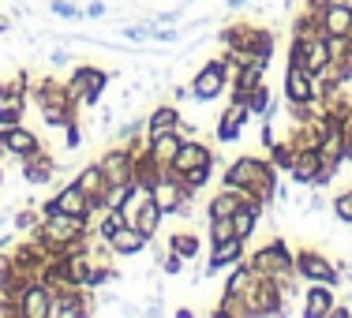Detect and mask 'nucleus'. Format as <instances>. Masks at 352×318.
<instances>
[{"mask_svg": "<svg viewBox=\"0 0 352 318\" xmlns=\"http://www.w3.org/2000/svg\"><path fill=\"white\" fill-rule=\"evenodd\" d=\"M221 183L225 188H244V191H255L258 203L270 210L278 203V165L270 157H258V154H240L236 161H229L221 169Z\"/></svg>", "mask_w": 352, "mask_h": 318, "instance_id": "1", "label": "nucleus"}, {"mask_svg": "<svg viewBox=\"0 0 352 318\" xmlns=\"http://www.w3.org/2000/svg\"><path fill=\"white\" fill-rule=\"evenodd\" d=\"M225 49V60L236 68V64H251V60H270L274 49H278V34L270 27H258V23H232L217 34Z\"/></svg>", "mask_w": 352, "mask_h": 318, "instance_id": "2", "label": "nucleus"}, {"mask_svg": "<svg viewBox=\"0 0 352 318\" xmlns=\"http://www.w3.org/2000/svg\"><path fill=\"white\" fill-rule=\"evenodd\" d=\"M30 98H34L41 120H45V128L53 131H64L72 120H79V102L68 94V87L64 82H56L53 75H41V79L30 82Z\"/></svg>", "mask_w": 352, "mask_h": 318, "instance_id": "3", "label": "nucleus"}, {"mask_svg": "<svg viewBox=\"0 0 352 318\" xmlns=\"http://www.w3.org/2000/svg\"><path fill=\"white\" fill-rule=\"evenodd\" d=\"M248 266L255 273H263V277H296V251H292L289 244H285L281 236H274V240H266L263 247H255L248 255Z\"/></svg>", "mask_w": 352, "mask_h": 318, "instance_id": "4", "label": "nucleus"}, {"mask_svg": "<svg viewBox=\"0 0 352 318\" xmlns=\"http://www.w3.org/2000/svg\"><path fill=\"white\" fill-rule=\"evenodd\" d=\"M229 79H232V64L225 60V53L214 56V60H206L203 68L195 71V79L188 82V87H191V102H199V105L217 102L221 94H229Z\"/></svg>", "mask_w": 352, "mask_h": 318, "instance_id": "5", "label": "nucleus"}, {"mask_svg": "<svg viewBox=\"0 0 352 318\" xmlns=\"http://www.w3.org/2000/svg\"><path fill=\"white\" fill-rule=\"evenodd\" d=\"M34 82L30 71H15L8 82H0V128H12L27 113V90Z\"/></svg>", "mask_w": 352, "mask_h": 318, "instance_id": "6", "label": "nucleus"}, {"mask_svg": "<svg viewBox=\"0 0 352 318\" xmlns=\"http://www.w3.org/2000/svg\"><path fill=\"white\" fill-rule=\"evenodd\" d=\"M109 79H113V75H109L105 68H94V64H79L64 87H68V94H72L79 105L94 109L98 102H102V90L109 87Z\"/></svg>", "mask_w": 352, "mask_h": 318, "instance_id": "7", "label": "nucleus"}, {"mask_svg": "<svg viewBox=\"0 0 352 318\" xmlns=\"http://www.w3.org/2000/svg\"><path fill=\"white\" fill-rule=\"evenodd\" d=\"M296 277L307 281V284H333V288L345 281L341 270H338V262L326 258L322 251H315V247H300L296 251Z\"/></svg>", "mask_w": 352, "mask_h": 318, "instance_id": "8", "label": "nucleus"}, {"mask_svg": "<svg viewBox=\"0 0 352 318\" xmlns=\"http://www.w3.org/2000/svg\"><path fill=\"white\" fill-rule=\"evenodd\" d=\"M53 214H75V217H94V203H90V195L79 188L75 180L60 183V188L53 191V195L41 203V217H53Z\"/></svg>", "mask_w": 352, "mask_h": 318, "instance_id": "9", "label": "nucleus"}, {"mask_svg": "<svg viewBox=\"0 0 352 318\" xmlns=\"http://www.w3.org/2000/svg\"><path fill=\"white\" fill-rule=\"evenodd\" d=\"M98 165H102L109 183H135V146H128V142H113V146L98 157Z\"/></svg>", "mask_w": 352, "mask_h": 318, "instance_id": "10", "label": "nucleus"}, {"mask_svg": "<svg viewBox=\"0 0 352 318\" xmlns=\"http://www.w3.org/2000/svg\"><path fill=\"white\" fill-rule=\"evenodd\" d=\"M240 258H248V240H240V236H229V240H217V244H210V255H206L203 281H210L214 273L229 270L232 262H240Z\"/></svg>", "mask_w": 352, "mask_h": 318, "instance_id": "11", "label": "nucleus"}, {"mask_svg": "<svg viewBox=\"0 0 352 318\" xmlns=\"http://www.w3.org/2000/svg\"><path fill=\"white\" fill-rule=\"evenodd\" d=\"M195 165H217V150H210L199 135H188L180 142V150H176V157H173V165L165 172H188V169H195Z\"/></svg>", "mask_w": 352, "mask_h": 318, "instance_id": "12", "label": "nucleus"}, {"mask_svg": "<svg viewBox=\"0 0 352 318\" xmlns=\"http://www.w3.org/2000/svg\"><path fill=\"white\" fill-rule=\"evenodd\" d=\"M0 139H4V146H8V154H12V161H23V157H30V154H38V150H41L38 131H30L27 124L0 128Z\"/></svg>", "mask_w": 352, "mask_h": 318, "instance_id": "13", "label": "nucleus"}, {"mask_svg": "<svg viewBox=\"0 0 352 318\" xmlns=\"http://www.w3.org/2000/svg\"><path fill=\"white\" fill-rule=\"evenodd\" d=\"M19 169H23V180L27 183H34V188H41V183H49L60 172V161H56L53 154H49L45 146L38 150V154H30V157H23L19 161Z\"/></svg>", "mask_w": 352, "mask_h": 318, "instance_id": "14", "label": "nucleus"}, {"mask_svg": "<svg viewBox=\"0 0 352 318\" xmlns=\"http://www.w3.org/2000/svg\"><path fill=\"white\" fill-rule=\"evenodd\" d=\"M184 139H188V135L180 131V124H176V128H165V131H150V135H146V150H150L154 161H162L165 169H169Z\"/></svg>", "mask_w": 352, "mask_h": 318, "instance_id": "15", "label": "nucleus"}, {"mask_svg": "<svg viewBox=\"0 0 352 318\" xmlns=\"http://www.w3.org/2000/svg\"><path fill=\"white\" fill-rule=\"evenodd\" d=\"M19 315L23 318H49V304H53V288L41 281H30L27 288L19 292Z\"/></svg>", "mask_w": 352, "mask_h": 318, "instance_id": "16", "label": "nucleus"}, {"mask_svg": "<svg viewBox=\"0 0 352 318\" xmlns=\"http://www.w3.org/2000/svg\"><path fill=\"white\" fill-rule=\"evenodd\" d=\"M333 304H338V288H333V284H307L300 315L304 318H330Z\"/></svg>", "mask_w": 352, "mask_h": 318, "instance_id": "17", "label": "nucleus"}, {"mask_svg": "<svg viewBox=\"0 0 352 318\" xmlns=\"http://www.w3.org/2000/svg\"><path fill=\"white\" fill-rule=\"evenodd\" d=\"M281 94H285V102H311L315 98V75H307L300 64H285Z\"/></svg>", "mask_w": 352, "mask_h": 318, "instance_id": "18", "label": "nucleus"}, {"mask_svg": "<svg viewBox=\"0 0 352 318\" xmlns=\"http://www.w3.org/2000/svg\"><path fill=\"white\" fill-rule=\"evenodd\" d=\"M251 120L248 105H229L221 116H217V128H214V139L221 142V146H232L240 135H244V124Z\"/></svg>", "mask_w": 352, "mask_h": 318, "instance_id": "19", "label": "nucleus"}, {"mask_svg": "<svg viewBox=\"0 0 352 318\" xmlns=\"http://www.w3.org/2000/svg\"><path fill=\"white\" fill-rule=\"evenodd\" d=\"M318 169H322V154H318V146L296 150V161H292V169H289V183H296V188H311Z\"/></svg>", "mask_w": 352, "mask_h": 318, "instance_id": "20", "label": "nucleus"}, {"mask_svg": "<svg viewBox=\"0 0 352 318\" xmlns=\"http://www.w3.org/2000/svg\"><path fill=\"white\" fill-rule=\"evenodd\" d=\"M154 240L146 236V232H139L135 225H120V229L109 236V247H113V255H124V258H131V255H142Z\"/></svg>", "mask_w": 352, "mask_h": 318, "instance_id": "21", "label": "nucleus"}, {"mask_svg": "<svg viewBox=\"0 0 352 318\" xmlns=\"http://www.w3.org/2000/svg\"><path fill=\"white\" fill-rule=\"evenodd\" d=\"M300 68L307 75H326L330 71V53H326V34L304 38V56H300Z\"/></svg>", "mask_w": 352, "mask_h": 318, "instance_id": "22", "label": "nucleus"}, {"mask_svg": "<svg viewBox=\"0 0 352 318\" xmlns=\"http://www.w3.org/2000/svg\"><path fill=\"white\" fill-rule=\"evenodd\" d=\"M75 183H79V188L90 195V203H94V217H98V203H102V195H105V188H109L102 165H98V161H87L79 172H75Z\"/></svg>", "mask_w": 352, "mask_h": 318, "instance_id": "23", "label": "nucleus"}, {"mask_svg": "<svg viewBox=\"0 0 352 318\" xmlns=\"http://www.w3.org/2000/svg\"><path fill=\"white\" fill-rule=\"evenodd\" d=\"M318 23H322V34H349L352 30V4L341 0V4L318 8Z\"/></svg>", "mask_w": 352, "mask_h": 318, "instance_id": "24", "label": "nucleus"}, {"mask_svg": "<svg viewBox=\"0 0 352 318\" xmlns=\"http://www.w3.org/2000/svg\"><path fill=\"white\" fill-rule=\"evenodd\" d=\"M165 251H176L180 258H188V262H195L199 255H203V236L191 229H180V232H169L165 236Z\"/></svg>", "mask_w": 352, "mask_h": 318, "instance_id": "25", "label": "nucleus"}, {"mask_svg": "<svg viewBox=\"0 0 352 318\" xmlns=\"http://www.w3.org/2000/svg\"><path fill=\"white\" fill-rule=\"evenodd\" d=\"M184 116H180V105L176 102H162V105H154L146 113V135L150 131H165V128H176Z\"/></svg>", "mask_w": 352, "mask_h": 318, "instance_id": "26", "label": "nucleus"}, {"mask_svg": "<svg viewBox=\"0 0 352 318\" xmlns=\"http://www.w3.org/2000/svg\"><path fill=\"white\" fill-rule=\"evenodd\" d=\"M150 203V188L146 183H128V191H124V203H120V214H124V221L128 225H135V217H139V210Z\"/></svg>", "mask_w": 352, "mask_h": 318, "instance_id": "27", "label": "nucleus"}, {"mask_svg": "<svg viewBox=\"0 0 352 318\" xmlns=\"http://www.w3.org/2000/svg\"><path fill=\"white\" fill-rule=\"evenodd\" d=\"M162 177H165V165H162V161H154L146 146L135 150V180H139V183H146V188H154V183L162 180Z\"/></svg>", "mask_w": 352, "mask_h": 318, "instance_id": "28", "label": "nucleus"}, {"mask_svg": "<svg viewBox=\"0 0 352 318\" xmlns=\"http://www.w3.org/2000/svg\"><path fill=\"white\" fill-rule=\"evenodd\" d=\"M214 169H217V165H195V169H188V172H176V180H180V188L188 191V195H199V191L214 180ZM169 177H173V172H169Z\"/></svg>", "mask_w": 352, "mask_h": 318, "instance_id": "29", "label": "nucleus"}, {"mask_svg": "<svg viewBox=\"0 0 352 318\" xmlns=\"http://www.w3.org/2000/svg\"><path fill=\"white\" fill-rule=\"evenodd\" d=\"M318 154H322L326 165H333V169H341V161H345V135L338 131H330L326 139H318Z\"/></svg>", "mask_w": 352, "mask_h": 318, "instance_id": "30", "label": "nucleus"}, {"mask_svg": "<svg viewBox=\"0 0 352 318\" xmlns=\"http://www.w3.org/2000/svg\"><path fill=\"white\" fill-rule=\"evenodd\" d=\"M162 221H165L162 206H157L154 198H150V203H146V206H142V210H139V217H135V229H139V232H146V236L154 240L157 232H162Z\"/></svg>", "mask_w": 352, "mask_h": 318, "instance_id": "31", "label": "nucleus"}, {"mask_svg": "<svg viewBox=\"0 0 352 318\" xmlns=\"http://www.w3.org/2000/svg\"><path fill=\"white\" fill-rule=\"evenodd\" d=\"M266 157L278 165V172H289L292 161H296V146L289 142V135H285V139H274L270 146H266Z\"/></svg>", "mask_w": 352, "mask_h": 318, "instance_id": "32", "label": "nucleus"}, {"mask_svg": "<svg viewBox=\"0 0 352 318\" xmlns=\"http://www.w3.org/2000/svg\"><path fill=\"white\" fill-rule=\"evenodd\" d=\"M315 34H322V23H318V12H315V8L304 4V12L292 19V38H315Z\"/></svg>", "mask_w": 352, "mask_h": 318, "instance_id": "33", "label": "nucleus"}, {"mask_svg": "<svg viewBox=\"0 0 352 318\" xmlns=\"http://www.w3.org/2000/svg\"><path fill=\"white\" fill-rule=\"evenodd\" d=\"M150 41H154V45H180L184 30L180 27L173 30V23H154L150 19Z\"/></svg>", "mask_w": 352, "mask_h": 318, "instance_id": "34", "label": "nucleus"}, {"mask_svg": "<svg viewBox=\"0 0 352 318\" xmlns=\"http://www.w3.org/2000/svg\"><path fill=\"white\" fill-rule=\"evenodd\" d=\"M38 225H41V210H34V206H27V210L15 206V210H12V229L15 232H34Z\"/></svg>", "mask_w": 352, "mask_h": 318, "instance_id": "35", "label": "nucleus"}, {"mask_svg": "<svg viewBox=\"0 0 352 318\" xmlns=\"http://www.w3.org/2000/svg\"><path fill=\"white\" fill-rule=\"evenodd\" d=\"M270 102H274V94H270V87H266V79H263V82H258V87L248 94V113H251V116H263L266 109H270Z\"/></svg>", "mask_w": 352, "mask_h": 318, "instance_id": "36", "label": "nucleus"}, {"mask_svg": "<svg viewBox=\"0 0 352 318\" xmlns=\"http://www.w3.org/2000/svg\"><path fill=\"white\" fill-rule=\"evenodd\" d=\"M120 225H128V221H124V214H120V210H102V214H98V225H94V232H98L102 240H109L116 229H120Z\"/></svg>", "mask_w": 352, "mask_h": 318, "instance_id": "37", "label": "nucleus"}, {"mask_svg": "<svg viewBox=\"0 0 352 318\" xmlns=\"http://www.w3.org/2000/svg\"><path fill=\"white\" fill-rule=\"evenodd\" d=\"M330 210H333V217H338L341 225H352V188H345V191H338V195H333Z\"/></svg>", "mask_w": 352, "mask_h": 318, "instance_id": "38", "label": "nucleus"}, {"mask_svg": "<svg viewBox=\"0 0 352 318\" xmlns=\"http://www.w3.org/2000/svg\"><path fill=\"white\" fill-rule=\"evenodd\" d=\"M116 34L128 41V45H146L150 41V19L146 23H128V27H120Z\"/></svg>", "mask_w": 352, "mask_h": 318, "instance_id": "39", "label": "nucleus"}, {"mask_svg": "<svg viewBox=\"0 0 352 318\" xmlns=\"http://www.w3.org/2000/svg\"><path fill=\"white\" fill-rule=\"evenodd\" d=\"M184 266H188V258H180L176 251H165V255H162V262H157V270H162L165 277H180V273H184Z\"/></svg>", "mask_w": 352, "mask_h": 318, "instance_id": "40", "label": "nucleus"}, {"mask_svg": "<svg viewBox=\"0 0 352 318\" xmlns=\"http://www.w3.org/2000/svg\"><path fill=\"white\" fill-rule=\"evenodd\" d=\"M49 12L60 15V19H72V23H79V19H82V8H79V4H72V0H49Z\"/></svg>", "mask_w": 352, "mask_h": 318, "instance_id": "41", "label": "nucleus"}, {"mask_svg": "<svg viewBox=\"0 0 352 318\" xmlns=\"http://www.w3.org/2000/svg\"><path fill=\"white\" fill-rule=\"evenodd\" d=\"M206 225H210V244L232 236V221H229V217H214V221H206Z\"/></svg>", "mask_w": 352, "mask_h": 318, "instance_id": "42", "label": "nucleus"}, {"mask_svg": "<svg viewBox=\"0 0 352 318\" xmlns=\"http://www.w3.org/2000/svg\"><path fill=\"white\" fill-rule=\"evenodd\" d=\"M102 15H109L105 0H87V4H82V19H102Z\"/></svg>", "mask_w": 352, "mask_h": 318, "instance_id": "43", "label": "nucleus"}, {"mask_svg": "<svg viewBox=\"0 0 352 318\" xmlns=\"http://www.w3.org/2000/svg\"><path fill=\"white\" fill-rule=\"evenodd\" d=\"M322 206H326L322 188H311V195H307V210H304V214H322Z\"/></svg>", "mask_w": 352, "mask_h": 318, "instance_id": "44", "label": "nucleus"}, {"mask_svg": "<svg viewBox=\"0 0 352 318\" xmlns=\"http://www.w3.org/2000/svg\"><path fill=\"white\" fill-rule=\"evenodd\" d=\"M68 64H72L68 49H53V53H49V68H68Z\"/></svg>", "mask_w": 352, "mask_h": 318, "instance_id": "45", "label": "nucleus"}, {"mask_svg": "<svg viewBox=\"0 0 352 318\" xmlns=\"http://www.w3.org/2000/svg\"><path fill=\"white\" fill-rule=\"evenodd\" d=\"M188 98H191V87H180V82H173V87H169V102L180 105V102H188Z\"/></svg>", "mask_w": 352, "mask_h": 318, "instance_id": "46", "label": "nucleus"}, {"mask_svg": "<svg viewBox=\"0 0 352 318\" xmlns=\"http://www.w3.org/2000/svg\"><path fill=\"white\" fill-rule=\"evenodd\" d=\"M154 23H180V8H176V12H157Z\"/></svg>", "mask_w": 352, "mask_h": 318, "instance_id": "47", "label": "nucleus"}, {"mask_svg": "<svg viewBox=\"0 0 352 318\" xmlns=\"http://www.w3.org/2000/svg\"><path fill=\"white\" fill-rule=\"evenodd\" d=\"M330 318H352V304H333Z\"/></svg>", "mask_w": 352, "mask_h": 318, "instance_id": "48", "label": "nucleus"}, {"mask_svg": "<svg viewBox=\"0 0 352 318\" xmlns=\"http://www.w3.org/2000/svg\"><path fill=\"white\" fill-rule=\"evenodd\" d=\"M248 4H255V0H225V8H229V12H240V8H248Z\"/></svg>", "mask_w": 352, "mask_h": 318, "instance_id": "49", "label": "nucleus"}, {"mask_svg": "<svg viewBox=\"0 0 352 318\" xmlns=\"http://www.w3.org/2000/svg\"><path fill=\"white\" fill-rule=\"evenodd\" d=\"M330 4H341V0H307V8H315V12L318 8H330Z\"/></svg>", "mask_w": 352, "mask_h": 318, "instance_id": "50", "label": "nucleus"}, {"mask_svg": "<svg viewBox=\"0 0 352 318\" xmlns=\"http://www.w3.org/2000/svg\"><path fill=\"white\" fill-rule=\"evenodd\" d=\"M4 161H12V154H8V146H4V139H0V165Z\"/></svg>", "mask_w": 352, "mask_h": 318, "instance_id": "51", "label": "nucleus"}, {"mask_svg": "<svg viewBox=\"0 0 352 318\" xmlns=\"http://www.w3.org/2000/svg\"><path fill=\"white\" fill-rule=\"evenodd\" d=\"M0 188H4V172H0Z\"/></svg>", "mask_w": 352, "mask_h": 318, "instance_id": "52", "label": "nucleus"}]
</instances>
